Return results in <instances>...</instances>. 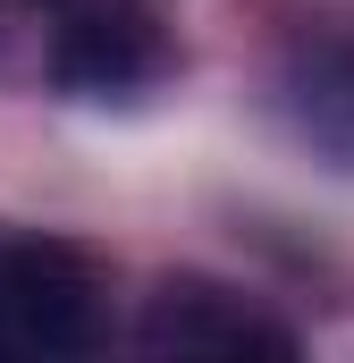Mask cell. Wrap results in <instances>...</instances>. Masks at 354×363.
<instances>
[{
    "instance_id": "cell-1",
    "label": "cell",
    "mask_w": 354,
    "mask_h": 363,
    "mask_svg": "<svg viewBox=\"0 0 354 363\" xmlns=\"http://www.w3.org/2000/svg\"><path fill=\"white\" fill-rule=\"evenodd\" d=\"M135 347H152V355H295V338L278 321H262L245 296L202 287V279H169L144 304Z\"/></svg>"
},
{
    "instance_id": "cell-2",
    "label": "cell",
    "mask_w": 354,
    "mask_h": 363,
    "mask_svg": "<svg viewBox=\"0 0 354 363\" xmlns=\"http://www.w3.org/2000/svg\"><path fill=\"white\" fill-rule=\"evenodd\" d=\"M59 17V85H85V93H118L135 77H152V26L127 9V0H51Z\"/></svg>"
}]
</instances>
